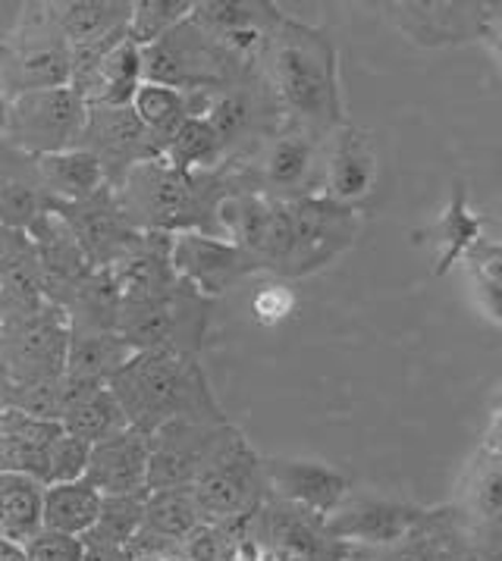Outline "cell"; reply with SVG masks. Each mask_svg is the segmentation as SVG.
Here are the masks:
<instances>
[{
  "label": "cell",
  "instance_id": "19",
  "mask_svg": "<svg viewBox=\"0 0 502 561\" xmlns=\"http://www.w3.org/2000/svg\"><path fill=\"white\" fill-rule=\"evenodd\" d=\"M54 210L64 217L72 239L79 242L82 254L89 257L94 270L111 267L116 257L138 239L136 229L123 220V214H119L114 198L107 195V188L89 202L54 204Z\"/></svg>",
  "mask_w": 502,
  "mask_h": 561
},
{
  "label": "cell",
  "instance_id": "10",
  "mask_svg": "<svg viewBox=\"0 0 502 561\" xmlns=\"http://www.w3.org/2000/svg\"><path fill=\"white\" fill-rule=\"evenodd\" d=\"M261 486H264V471L258 455L249 449L246 436L229 427L224 443L195 477L192 493L202 508V517L217 524V520H236L249 515L258 505Z\"/></svg>",
  "mask_w": 502,
  "mask_h": 561
},
{
  "label": "cell",
  "instance_id": "37",
  "mask_svg": "<svg viewBox=\"0 0 502 561\" xmlns=\"http://www.w3.org/2000/svg\"><path fill=\"white\" fill-rule=\"evenodd\" d=\"M89 455H92V446L69 436L67 430L50 443L45 458V486H57V483H72V480H82L85 477V468H89Z\"/></svg>",
  "mask_w": 502,
  "mask_h": 561
},
{
  "label": "cell",
  "instance_id": "21",
  "mask_svg": "<svg viewBox=\"0 0 502 561\" xmlns=\"http://www.w3.org/2000/svg\"><path fill=\"white\" fill-rule=\"evenodd\" d=\"M82 148H89L94 158L101 160L104 173H107V163L119 160L123 176L136 163L160 158L158 141L148 135V129L138 123L136 113L129 107H89V126H85Z\"/></svg>",
  "mask_w": 502,
  "mask_h": 561
},
{
  "label": "cell",
  "instance_id": "32",
  "mask_svg": "<svg viewBox=\"0 0 502 561\" xmlns=\"http://www.w3.org/2000/svg\"><path fill=\"white\" fill-rule=\"evenodd\" d=\"M129 111L136 113V119L148 129V135L158 141V148L173 135V129L192 116V98L167 85L155 82H141L133 94Z\"/></svg>",
  "mask_w": 502,
  "mask_h": 561
},
{
  "label": "cell",
  "instance_id": "16",
  "mask_svg": "<svg viewBox=\"0 0 502 561\" xmlns=\"http://www.w3.org/2000/svg\"><path fill=\"white\" fill-rule=\"evenodd\" d=\"M141 85V47L126 35L111 45L79 54L72 89L85 98L89 107H129Z\"/></svg>",
  "mask_w": 502,
  "mask_h": 561
},
{
  "label": "cell",
  "instance_id": "35",
  "mask_svg": "<svg viewBox=\"0 0 502 561\" xmlns=\"http://www.w3.org/2000/svg\"><path fill=\"white\" fill-rule=\"evenodd\" d=\"M141 505H145V495H104L101 515L89 539L94 537L98 546H107V549H123L141 530Z\"/></svg>",
  "mask_w": 502,
  "mask_h": 561
},
{
  "label": "cell",
  "instance_id": "36",
  "mask_svg": "<svg viewBox=\"0 0 502 561\" xmlns=\"http://www.w3.org/2000/svg\"><path fill=\"white\" fill-rule=\"evenodd\" d=\"M468 505L475 517L502 534V451L480 461L468 486Z\"/></svg>",
  "mask_w": 502,
  "mask_h": 561
},
{
  "label": "cell",
  "instance_id": "2",
  "mask_svg": "<svg viewBox=\"0 0 502 561\" xmlns=\"http://www.w3.org/2000/svg\"><path fill=\"white\" fill-rule=\"evenodd\" d=\"M111 392L123 408L129 427L155 433L173 421L224 424L220 408L207 392L205 374L192 355L180 352H136L114 377Z\"/></svg>",
  "mask_w": 502,
  "mask_h": 561
},
{
  "label": "cell",
  "instance_id": "9",
  "mask_svg": "<svg viewBox=\"0 0 502 561\" xmlns=\"http://www.w3.org/2000/svg\"><path fill=\"white\" fill-rule=\"evenodd\" d=\"M69 339L67 314L57 305H45L38 314L0 323V367L16 386L60 380L67 370Z\"/></svg>",
  "mask_w": 502,
  "mask_h": 561
},
{
  "label": "cell",
  "instance_id": "12",
  "mask_svg": "<svg viewBox=\"0 0 502 561\" xmlns=\"http://www.w3.org/2000/svg\"><path fill=\"white\" fill-rule=\"evenodd\" d=\"M227 424L202 421H173L151 433V461H148V493L192 486L210 455L227 436Z\"/></svg>",
  "mask_w": 502,
  "mask_h": 561
},
{
  "label": "cell",
  "instance_id": "11",
  "mask_svg": "<svg viewBox=\"0 0 502 561\" xmlns=\"http://www.w3.org/2000/svg\"><path fill=\"white\" fill-rule=\"evenodd\" d=\"M323 138L327 135L311 133L296 123L276 133L258 160V182H261L258 195L274 198V202H296V198L320 195L323 163H327Z\"/></svg>",
  "mask_w": 502,
  "mask_h": 561
},
{
  "label": "cell",
  "instance_id": "7",
  "mask_svg": "<svg viewBox=\"0 0 502 561\" xmlns=\"http://www.w3.org/2000/svg\"><path fill=\"white\" fill-rule=\"evenodd\" d=\"M289 214V257L279 276H311L330 267L343 251L355 245L358 207L330 202L323 195L286 202Z\"/></svg>",
  "mask_w": 502,
  "mask_h": 561
},
{
  "label": "cell",
  "instance_id": "41",
  "mask_svg": "<svg viewBox=\"0 0 502 561\" xmlns=\"http://www.w3.org/2000/svg\"><path fill=\"white\" fill-rule=\"evenodd\" d=\"M468 264L471 270L483 276V279H493L502 286V242L500 239H480L478 245L468 251Z\"/></svg>",
  "mask_w": 502,
  "mask_h": 561
},
{
  "label": "cell",
  "instance_id": "47",
  "mask_svg": "<svg viewBox=\"0 0 502 561\" xmlns=\"http://www.w3.org/2000/svg\"><path fill=\"white\" fill-rule=\"evenodd\" d=\"M500 229H502V226H500ZM500 242H502V239H500Z\"/></svg>",
  "mask_w": 502,
  "mask_h": 561
},
{
  "label": "cell",
  "instance_id": "46",
  "mask_svg": "<svg viewBox=\"0 0 502 561\" xmlns=\"http://www.w3.org/2000/svg\"><path fill=\"white\" fill-rule=\"evenodd\" d=\"M141 561H173V559H167V556H145Z\"/></svg>",
  "mask_w": 502,
  "mask_h": 561
},
{
  "label": "cell",
  "instance_id": "33",
  "mask_svg": "<svg viewBox=\"0 0 502 561\" xmlns=\"http://www.w3.org/2000/svg\"><path fill=\"white\" fill-rule=\"evenodd\" d=\"M258 116H261L258 94L246 89V85H236V89H227L224 94H214L205 111V119L210 123V129L217 133V138L224 141V148L236 145L239 138H246L254 129Z\"/></svg>",
  "mask_w": 502,
  "mask_h": 561
},
{
  "label": "cell",
  "instance_id": "1",
  "mask_svg": "<svg viewBox=\"0 0 502 561\" xmlns=\"http://www.w3.org/2000/svg\"><path fill=\"white\" fill-rule=\"evenodd\" d=\"M271 89L296 126L333 135L345 123L340 54L333 42L311 25L279 16L267 38Z\"/></svg>",
  "mask_w": 502,
  "mask_h": 561
},
{
  "label": "cell",
  "instance_id": "23",
  "mask_svg": "<svg viewBox=\"0 0 502 561\" xmlns=\"http://www.w3.org/2000/svg\"><path fill=\"white\" fill-rule=\"evenodd\" d=\"M392 20L418 45H449V42H468L475 35V23L483 25V7H465V3H392Z\"/></svg>",
  "mask_w": 502,
  "mask_h": 561
},
{
  "label": "cell",
  "instance_id": "4",
  "mask_svg": "<svg viewBox=\"0 0 502 561\" xmlns=\"http://www.w3.org/2000/svg\"><path fill=\"white\" fill-rule=\"evenodd\" d=\"M76 54L54 25L47 7L42 13H32L23 25L0 42V85L10 101L47 89H67L72 85Z\"/></svg>",
  "mask_w": 502,
  "mask_h": 561
},
{
  "label": "cell",
  "instance_id": "6",
  "mask_svg": "<svg viewBox=\"0 0 502 561\" xmlns=\"http://www.w3.org/2000/svg\"><path fill=\"white\" fill-rule=\"evenodd\" d=\"M229 64L236 60L214 45L189 16L155 45L141 47V82L167 85L183 94L210 91L227 82Z\"/></svg>",
  "mask_w": 502,
  "mask_h": 561
},
{
  "label": "cell",
  "instance_id": "26",
  "mask_svg": "<svg viewBox=\"0 0 502 561\" xmlns=\"http://www.w3.org/2000/svg\"><path fill=\"white\" fill-rule=\"evenodd\" d=\"M136 355L119 333H72L64 377L76 382L107 386L116 370Z\"/></svg>",
  "mask_w": 502,
  "mask_h": 561
},
{
  "label": "cell",
  "instance_id": "28",
  "mask_svg": "<svg viewBox=\"0 0 502 561\" xmlns=\"http://www.w3.org/2000/svg\"><path fill=\"white\" fill-rule=\"evenodd\" d=\"M104 495L94 490L85 480L72 483H57L45 486V508H42V524L45 530H57L67 537L85 539L98 524Z\"/></svg>",
  "mask_w": 502,
  "mask_h": 561
},
{
  "label": "cell",
  "instance_id": "31",
  "mask_svg": "<svg viewBox=\"0 0 502 561\" xmlns=\"http://www.w3.org/2000/svg\"><path fill=\"white\" fill-rule=\"evenodd\" d=\"M224 141L210 129L205 116H189L183 119L173 135L160 145V160L173 170H180L185 176H195L198 170L214 167L224 154Z\"/></svg>",
  "mask_w": 502,
  "mask_h": 561
},
{
  "label": "cell",
  "instance_id": "25",
  "mask_svg": "<svg viewBox=\"0 0 502 561\" xmlns=\"http://www.w3.org/2000/svg\"><path fill=\"white\" fill-rule=\"evenodd\" d=\"M198 524H205L202 508L195 502L192 486H176V490H158L145 495L141 505V530L136 539H151L160 549L155 556H163L167 546H180Z\"/></svg>",
  "mask_w": 502,
  "mask_h": 561
},
{
  "label": "cell",
  "instance_id": "45",
  "mask_svg": "<svg viewBox=\"0 0 502 561\" xmlns=\"http://www.w3.org/2000/svg\"><path fill=\"white\" fill-rule=\"evenodd\" d=\"M7 123H10V98L0 85V138H7Z\"/></svg>",
  "mask_w": 502,
  "mask_h": 561
},
{
  "label": "cell",
  "instance_id": "22",
  "mask_svg": "<svg viewBox=\"0 0 502 561\" xmlns=\"http://www.w3.org/2000/svg\"><path fill=\"white\" fill-rule=\"evenodd\" d=\"M47 13L72 54H89L126 35L133 3L126 0H60L47 3Z\"/></svg>",
  "mask_w": 502,
  "mask_h": 561
},
{
  "label": "cell",
  "instance_id": "17",
  "mask_svg": "<svg viewBox=\"0 0 502 561\" xmlns=\"http://www.w3.org/2000/svg\"><path fill=\"white\" fill-rule=\"evenodd\" d=\"M276 20L279 13L271 3H254V0H207V3H195L192 10V23L220 50H227L236 64L267 45Z\"/></svg>",
  "mask_w": 502,
  "mask_h": 561
},
{
  "label": "cell",
  "instance_id": "14",
  "mask_svg": "<svg viewBox=\"0 0 502 561\" xmlns=\"http://www.w3.org/2000/svg\"><path fill=\"white\" fill-rule=\"evenodd\" d=\"M431 520V512L396 502V499H377V495H349L333 515L323 520V534L345 542H362L389 549L402 539H409L414 530H421Z\"/></svg>",
  "mask_w": 502,
  "mask_h": 561
},
{
  "label": "cell",
  "instance_id": "15",
  "mask_svg": "<svg viewBox=\"0 0 502 561\" xmlns=\"http://www.w3.org/2000/svg\"><path fill=\"white\" fill-rule=\"evenodd\" d=\"M261 471H264V483L286 505H296L305 515H318L323 520L352 495V480L323 461L267 458V461H261Z\"/></svg>",
  "mask_w": 502,
  "mask_h": 561
},
{
  "label": "cell",
  "instance_id": "29",
  "mask_svg": "<svg viewBox=\"0 0 502 561\" xmlns=\"http://www.w3.org/2000/svg\"><path fill=\"white\" fill-rule=\"evenodd\" d=\"M64 430L69 436L82 439V443H104L116 433L129 430V421L123 414V408L116 402V396L111 392V386H89L82 389L64 411Z\"/></svg>",
  "mask_w": 502,
  "mask_h": 561
},
{
  "label": "cell",
  "instance_id": "39",
  "mask_svg": "<svg viewBox=\"0 0 502 561\" xmlns=\"http://www.w3.org/2000/svg\"><path fill=\"white\" fill-rule=\"evenodd\" d=\"M296 314V293L286 283H264L251 295V317L261 327H276Z\"/></svg>",
  "mask_w": 502,
  "mask_h": 561
},
{
  "label": "cell",
  "instance_id": "34",
  "mask_svg": "<svg viewBox=\"0 0 502 561\" xmlns=\"http://www.w3.org/2000/svg\"><path fill=\"white\" fill-rule=\"evenodd\" d=\"M192 10H195L192 0H138V3H133L126 38L138 47L155 45L167 32H173L176 25L185 23L192 16Z\"/></svg>",
  "mask_w": 502,
  "mask_h": 561
},
{
  "label": "cell",
  "instance_id": "43",
  "mask_svg": "<svg viewBox=\"0 0 502 561\" xmlns=\"http://www.w3.org/2000/svg\"><path fill=\"white\" fill-rule=\"evenodd\" d=\"M13 399H16V382L10 380V374L0 367V414L13 411Z\"/></svg>",
  "mask_w": 502,
  "mask_h": 561
},
{
  "label": "cell",
  "instance_id": "40",
  "mask_svg": "<svg viewBox=\"0 0 502 561\" xmlns=\"http://www.w3.org/2000/svg\"><path fill=\"white\" fill-rule=\"evenodd\" d=\"M446 549L436 542V537H418V530L409 539L396 542L380 552L377 561H443Z\"/></svg>",
  "mask_w": 502,
  "mask_h": 561
},
{
  "label": "cell",
  "instance_id": "18",
  "mask_svg": "<svg viewBox=\"0 0 502 561\" xmlns=\"http://www.w3.org/2000/svg\"><path fill=\"white\" fill-rule=\"evenodd\" d=\"M377 176H380V160H377L374 138L365 129L343 123L330 135V145H327L320 195L345 207H355L374 192Z\"/></svg>",
  "mask_w": 502,
  "mask_h": 561
},
{
  "label": "cell",
  "instance_id": "5",
  "mask_svg": "<svg viewBox=\"0 0 502 561\" xmlns=\"http://www.w3.org/2000/svg\"><path fill=\"white\" fill-rule=\"evenodd\" d=\"M85 126H89V104L79 91L67 85V89L35 91L10 101L7 138L28 158H47V154L82 148Z\"/></svg>",
  "mask_w": 502,
  "mask_h": 561
},
{
  "label": "cell",
  "instance_id": "3",
  "mask_svg": "<svg viewBox=\"0 0 502 561\" xmlns=\"http://www.w3.org/2000/svg\"><path fill=\"white\" fill-rule=\"evenodd\" d=\"M123 220L136 232L151 236H176L202 224L198 220V185L195 176L167 167L163 160L136 163L114 195Z\"/></svg>",
  "mask_w": 502,
  "mask_h": 561
},
{
  "label": "cell",
  "instance_id": "13",
  "mask_svg": "<svg viewBox=\"0 0 502 561\" xmlns=\"http://www.w3.org/2000/svg\"><path fill=\"white\" fill-rule=\"evenodd\" d=\"M167 257H170L173 276L192 293L207 295V298L227 293L239 276L258 270L242 248H236L220 236H210L205 229H189V232L170 236Z\"/></svg>",
  "mask_w": 502,
  "mask_h": 561
},
{
  "label": "cell",
  "instance_id": "30",
  "mask_svg": "<svg viewBox=\"0 0 502 561\" xmlns=\"http://www.w3.org/2000/svg\"><path fill=\"white\" fill-rule=\"evenodd\" d=\"M483 239V220L468 207V192L458 182L453 198L446 204L440 224H436V276L449 273L453 264H458L461 257H468V251L478 245Z\"/></svg>",
  "mask_w": 502,
  "mask_h": 561
},
{
  "label": "cell",
  "instance_id": "44",
  "mask_svg": "<svg viewBox=\"0 0 502 561\" xmlns=\"http://www.w3.org/2000/svg\"><path fill=\"white\" fill-rule=\"evenodd\" d=\"M0 561H25L23 546H13V542L0 539Z\"/></svg>",
  "mask_w": 502,
  "mask_h": 561
},
{
  "label": "cell",
  "instance_id": "24",
  "mask_svg": "<svg viewBox=\"0 0 502 561\" xmlns=\"http://www.w3.org/2000/svg\"><path fill=\"white\" fill-rule=\"evenodd\" d=\"M35 176L42 195L57 198V204L89 202L107 188V173L89 148L35 158Z\"/></svg>",
  "mask_w": 502,
  "mask_h": 561
},
{
  "label": "cell",
  "instance_id": "8",
  "mask_svg": "<svg viewBox=\"0 0 502 561\" xmlns=\"http://www.w3.org/2000/svg\"><path fill=\"white\" fill-rule=\"evenodd\" d=\"M205 327V301L176 279L151 301L123 308L116 333L126 339L136 352H180L192 355L198 348Z\"/></svg>",
  "mask_w": 502,
  "mask_h": 561
},
{
  "label": "cell",
  "instance_id": "20",
  "mask_svg": "<svg viewBox=\"0 0 502 561\" xmlns=\"http://www.w3.org/2000/svg\"><path fill=\"white\" fill-rule=\"evenodd\" d=\"M151 436L129 427L104 443H94L85 468V483L101 495H148Z\"/></svg>",
  "mask_w": 502,
  "mask_h": 561
},
{
  "label": "cell",
  "instance_id": "27",
  "mask_svg": "<svg viewBox=\"0 0 502 561\" xmlns=\"http://www.w3.org/2000/svg\"><path fill=\"white\" fill-rule=\"evenodd\" d=\"M45 486L25 473H0V539L25 546L42 524Z\"/></svg>",
  "mask_w": 502,
  "mask_h": 561
},
{
  "label": "cell",
  "instance_id": "42",
  "mask_svg": "<svg viewBox=\"0 0 502 561\" xmlns=\"http://www.w3.org/2000/svg\"><path fill=\"white\" fill-rule=\"evenodd\" d=\"M475 283H478V295H480V305H483V311L493 317L497 323H502V286L500 283H493V279H483L475 273Z\"/></svg>",
  "mask_w": 502,
  "mask_h": 561
},
{
  "label": "cell",
  "instance_id": "38",
  "mask_svg": "<svg viewBox=\"0 0 502 561\" xmlns=\"http://www.w3.org/2000/svg\"><path fill=\"white\" fill-rule=\"evenodd\" d=\"M85 539L67 537L57 530H38L23 546L25 561H85Z\"/></svg>",
  "mask_w": 502,
  "mask_h": 561
}]
</instances>
